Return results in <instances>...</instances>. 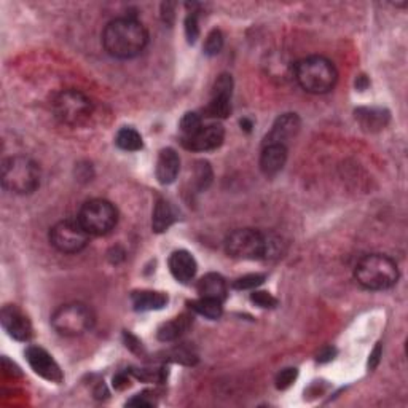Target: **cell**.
Returning <instances> with one entry per match:
<instances>
[{"label": "cell", "instance_id": "6da1fadb", "mask_svg": "<svg viewBox=\"0 0 408 408\" xmlns=\"http://www.w3.org/2000/svg\"><path fill=\"white\" fill-rule=\"evenodd\" d=\"M148 43L146 26L134 18H118L110 21L103 33V45L117 59H131L139 56Z\"/></svg>", "mask_w": 408, "mask_h": 408}, {"label": "cell", "instance_id": "7a4b0ae2", "mask_svg": "<svg viewBox=\"0 0 408 408\" xmlns=\"http://www.w3.org/2000/svg\"><path fill=\"white\" fill-rule=\"evenodd\" d=\"M295 80L305 91L313 94H324L334 90L338 80V72L334 62L324 56H310L297 62Z\"/></svg>", "mask_w": 408, "mask_h": 408}, {"label": "cell", "instance_id": "3957f363", "mask_svg": "<svg viewBox=\"0 0 408 408\" xmlns=\"http://www.w3.org/2000/svg\"><path fill=\"white\" fill-rule=\"evenodd\" d=\"M356 281L368 291H386L399 279V269L395 262L386 255H366L356 265Z\"/></svg>", "mask_w": 408, "mask_h": 408}, {"label": "cell", "instance_id": "277c9868", "mask_svg": "<svg viewBox=\"0 0 408 408\" xmlns=\"http://www.w3.org/2000/svg\"><path fill=\"white\" fill-rule=\"evenodd\" d=\"M2 185L16 194H29L37 190L40 184V168L34 160L18 155L2 163Z\"/></svg>", "mask_w": 408, "mask_h": 408}, {"label": "cell", "instance_id": "5b68a950", "mask_svg": "<svg viewBox=\"0 0 408 408\" xmlns=\"http://www.w3.org/2000/svg\"><path fill=\"white\" fill-rule=\"evenodd\" d=\"M272 240L262 235L260 231L241 228L235 230L225 240L227 254L240 260H260L272 254Z\"/></svg>", "mask_w": 408, "mask_h": 408}, {"label": "cell", "instance_id": "8992f818", "mask_svg": "<svg viewBox=\"0 0 408 408\" xmlns=\"http://www.w3.org/2000/svg\"><path fill=\"white\" fill-rule=\"evenodd\" d=\"M78 222L93 236H104L115 228L118 211L107 199H90L81 206Z\"/></svg>", "mask_w": 408, "mask_h": 408}, {"label": "cell", "instance_id": "52a82bcc", "mask_svg": "<svg viewBox=\"0 0 408 408\" xmlns=\"http://www.w3.org/2000/svg\"><path fill=\"white\" fill-rule=\"evenodd\" d=\"M52 325L62 337H80L93 329L94 315L83 303H67L53 313Z\"/></svg>", "mask_w": 408, "mask_h": 408}, {"label": "cell", "instance_id": "ba28073f", "mask_svg": "<svg viewBox=\"0 0 408 408\" xmlns=\"http://www.w3.org/2000/svg\"><path fill=\"white\" fill-rule=\"evenodd\" d=\"M54 117L69 127H80L93 114V103L86 94L77 90H66L53 100Z\"/></svg>", "mask_w": 408, "mask_h": 408}, {"label": "cell", "instance_id": "9c48e42d", "mask_svg": "<svg viewBox=\"0 0 408 408\" xmlns=\"http://www.w3.org/2000/svg\"><path fill=\"white\" fill-rule=\"evenodd\" d=\"M90 233L78 222V218H67L53 225L49 230V243L52 246L62 254H77L81 252L90 241Z\"/></svg>", "mask_w": 408, "mask_h": 408}, {"label": "cell", "instance_id": "30bf717a", "mask_svg": "<svg viewBox=\"0 0 408 408\" xmlns=\"http://www.w3.org/2000/svg\"><path fill=\"white\" fill-rule=\"evenodd\" d=\"M225 139V129L222 124L212 123L208 127H201L193 136L182 139L184 147L193 152H209V150H216L223 144Z\"/></svg>", "mask_w": 408, "mask_h": 408}, {"label": "cell", "instance_id": "8fae6325", "mask_svg": "<svg viewBox=\"0 0 408 408\" xmlns=\"http://www.w3.org/2000/svg\"><path fill=\"white\" fill-rule=\"evenodd\" d=\"M26 359L29 362L30 368L34 372L52 383H61L64 375H62L58 362L53 359V356L47 353L45 349L40 346H29L26 349Z\"/></svg>", "mask_w": 408, "mask_h": 408}, {"label": "cell", "instance_id": "7c38bea8", "mask_svg": "<svg viewBox=\"0 0 408 408\" xmlns=\"http://www.w3.org/2000/svg\"><path fill=\"white\" fill-rule=\"evenodd\" d=\"M0 321H2L5 332L15 340L29 342L33 338V325H30L28 316L18 306H4L2 313H0Z\"/></svg>", "mask_w": 408, "mask_h": 408}, {"label": "cell", "instance_id": "4fadbf2b", "mask_svg": "<svg viewBox=\"0 0 408 408\" xmlns=\"http://www.w3.org/2000/svg\"><path fill=\"white\" fill-rule=\"evenodd\" d=\"M300 131V118L295 114H284L281 115L278 120L274 122L273 128L265 137L263 146L268 144H279V146H286L287 142L292 141Z\"/></svg>", "mask_w": 408, "mask_h": 408}, {"label": "cell", "instance_id": "5bb4252c", "mask_svg": "<svg viewBox=\"0 0 408 408\" xmlns=\"http://www.w3.org/2000/svg\"><path fill=\"white\" fill-rule=\"evenodd\" d=\"M169 269H171V274L175 279L182 284H188L197 274V260L194 257L188 252V250H174L168 260Z\"/></svg>", "mask_w": 408, "mask_h": 408}, {"label": "cell", "instance_id": "9a60e30c", "mask_svg": "<svg viewBox=\"0 0 408 408\" xmlns=\"http://www.w3.org/2000/svg\"><path fill=\"white\" fill-rule=\"evenodd\" d=\"M287 161V147L279 146V144H268L263 146L260 155V169L262 173L273 177L278 173L282 171Z\"/></svg>", "mask_w": 408, "mask_h": 408}, {"label": "cell", "instance_id": "2e32d148", "mask_svg": "<svg viewBox=\"0 0 408 408\" xmlns=\"http://www.w3.org/2000/svg\"><path fill=\"white\" fill-rule=\"evenodd\" d=\"M180 171V158L174 148H163L158 155V161H156V179L160 184L169 185L177 179V174Z\"/></svg>", "mask_w": 408, "mask_h": 408}, {"label": "cell", "instance_id": "e0dca14e", "mask_svg": "<svg viewBox=\"0 0 408 408\" xmlns=\"http://www.w3.org/2000/svg\"><path fill=\"white\" fill-rule=\"evenodd\" d=\"M198 293L204 298L223 301L227 298V282L217 273H208L198 282Z\"/></svg>", "mask_w": 408, "mask_h": 408}, {"label": "cell", "instance_id": "ac0fdd59", "mask_svg": "<svg viewBox=\"0 0 408 408\" xmlns=\"http://www.w3.org/2000/svg\"><path fill=\"white\" fill-rule=\"evenodd\" d=\"M131 301L136 311H153L165 308L168 295L156 291H137L131 295Z\"/></svg>", "mask_w": 408, "mask_h": 408}, {"label": "cell", "instance_id": "d6986e66", "mask_svg": "<svg viewBox=\"0 0 408 408\" xmlns=\"http://www.w3.org/2000/svg\"><path fill=\"white\" fill-rule=\"evenodd\" d=\"M175 221L174 211L169 204V201L165 198H160L156 201L155 209H153V216H152V230L155 233H165L168 228L171 227Z\"/></svg>", "mask_w": 408, "mask_h": 408}, {"label": "cell", "instance_id": "ffe728a7", "mask_svg": "<svg viewBox=\"0 0 408 408\" xmlns=\"http://www.w3.org/2000/svg\"><path fill=\"white\" fill-rule=\"evenodd\" d=\"M231 112V96H223V94H212L211 103L206 107L204 114L209 118H227Z\"/></svg>", "mask_w": 408, "mask_h": 408}, {"label": "cell", "instance_id": "44dd1931", "mask_svg": "<svg viewBox=\"0 0 408 408\" xmlns=\"http://www.w3.org/2000/svg\"><path fill=\"white\" fill-rule=\"evenodd\" d=\"M117 146L127 152H137L144 147L142 136L133 128H122L115 137Z\"/></svg>", "mask_w": 408, "mask_h": 408}, {"label": "cell", "instance_id": "7402d4cb", "mask_svg": "<svg viewBox=\"0 0 408 408\" xmlns=\"http://www.w3.org/2000/svg\"><path fill=\"white\" fill-rule=\"evenodd\" d=\"M356 118H359L363 128L373 129V128H383L387 122V112H383L378 109H359L356 110Z\"/></svg>", "mask_w": 408, "mask_h": 408}, {"label": "cell", "instance_id": "603a6c76", "mask_svg": "<svg viewBox=\"0 0 408 408\" xmlns=\"http://www.w3.org/2000/svg\"><path fill=\"white\" fill-rule=\"evenodd\" d=\"M192 310L197 311L199 316H204L208 319H218L222 316V311H223L222 301L204 298V297L192 301Z\"/></svg>", "mask_w": 408, "mask_h": 408}, {"label": "cell", "instance_id": "cb8c5ba5", "mask_svg": "<svg viewBox=\"0 0 408 408\" xmlns=\"http://www.w3.org/2000/svg\"><path fill=\"white\" fill-rule=\"evenodd\" d=\"M187 317H177L174 321L165 322L158 329V338L161 342H173L184 334L187 329Z\"/></svg>", "mask_w": 408, "mask_h": 408}, {"label": "cell", "instance_id": "d4e9b609", "mask_svg": "<svg viewBox=\"0 0 408 408\" xmlns=\"http://www.w3.org/2000/svg\"><path fill=\"white\" fill-rule=\"evenodd\" d=\"M201 127H203V123H201L199 115L193 114V112H190V114H185L184 118L180 120V131H182V136H184L182 139H187V137L193 136Z\"/></svg>", "mask_w": 408, "mask_h": 408}, {"label": "cell", "instance_id": "484cf974", "mask_svg": "<svg viewBox=\"0 0 408 408\" xmlns=\"http://www.w3.org/2000/svg\"><path fill=\"white\" fill-rule=\"evenodd\" d=\"M223 48V35L218 29H212L208 39L204 42V53L208 56H216Z\"/></svg>", "mask_w": 408, "mask_h": 408}, {"label": "cell", "instance_id": "4316f807", "mask_svg": "<svg viewBox=\"0 0 408 408\" xmlns=\"http://www.w3.org/2000/svg\"><path fill=\"white\" fill-rule=\"evenodd\" d=\"M194 179H197V185L199 190H206L209 187L212 180V169L209 166V163L199 161L194 169Z\"/></svg>", "mask_w": 408, "mask_h": 408}, {"label": "cell", "instance_id": "83f0119b", "mask_svg": "<svg viewBox=\"0 0 408 408\" xmlns=\"http://www.w3.org/2000/svg\"><path fill=\"white\" fill-rule=\"evenodd\" d=\"M263 281H265L263 274H246L243 278H238L233 282V287L238 288V291H249V288H255L263 284Z\"/></svg>", "mask_w": 408, "mask_h": 408}, {"label": "cell", "instance_id": "f1b7e54d", "mask_svg": "<svg viewBox=\"0 0 408 408\" xmlns=\"http://www.w3.org/2000/svg\"><path fill=\"white\" fill-rule=\"evenodd\" d=\"M233 93V78L228 74H222L221 77L216 80L214 88H212V94H223V96H231Z\"/></svg>", "mask_w": 408, "mask_h": 408}, {"label": "cell", "instance_id": "f546056e", "mask_svg": "<svg viewBox=\"0 0 408 408\" xmlns=\"http://www.w3.org/2000/svg\"><path fill=\"white\" fill-rule=\"evenodd\" d=\"M185 35L188 43H194L198 40L199 37V26H198V15L192 11L188 13L187 20H185Z\"/></svg>", "mask_w": 408, "mask_h": 408}, {"label": "cell", "instance_id": "4dcf8cb0", "mask_svg": "<svg viewBox=\"0 0 408 408\" xmlns=\"http://www.w3.org/2000/svg\"><path fill=\"white\" fill-rule=\"evenodd\" d=\"M250 300H252L257 306H260V308H274V306L278 305V300H276L272 293L262 291L250 295Z\"/></svg>", "mask_w": 408, "mask_h": 408}, {"label": "cell", "instance_id": "1f68e13d", "mask_svg": "<svg viewBox=\"0 0 408 408\" xmlns=\"http://www.w3.org/2000/svg\"><path fill=\"white\" fill-rule=\"evenodd\" d=\"M297 375H298L297 368L281 370L278 378H276V386H278V389H287L295 380H297Z\"/></svg>", "mask_w": 408, "mask_h": 408}, {"label": "cell", "instance_id": "d6a6232c", "mask_svg": "<svg viewBox=\"0 0 408 408\" xmlns=\"http://www.w3.org/2000/svg\"><path fill=\"white\" fill-rule=\"evenodd\" d=\"M127 405L129 407H152L153 400L146 399V394H137L133 399H129L127 402Z\"/></svg>", "mask_w": 408, "mask_h": 408}, {"label": "cell", "instance_id": "836d02e7", "mask_svg": "<svg viewBox=\"0 0 408 408\" xmlns=\"http://www.w3.org/2000/svg\"><path fill=\"white\" fill-rule=\"evenodd\" d=\"M380 357H381V344L378 343L375 346V349L372 351V354H370V359H368V367L370 370H373L376 366L380 363Z\"/></svg>", "mask_w": 408, "mask_h": 408}, {"label": "cell", "instance_id": "e575fe53", "mask_svg": "<svg viewBox=\"0 0 408 408\" xmlns=\"http://www.w3.org/2000/svg\"><path fill=\"white\" fill-rule=\"evenodd\" d=\"M334 354H335V349L327 348V349H325V351H322L321 354H319L317 361H321V362H327V361H332V359H334Z\"/></svg>", "mask_w": 408, "mask_h": 408}, {"label": "cell", "instance_id": "d590c367", "mask_svg": "<svg viewBox=\"0 0 408 408\" xmlns=\"http://www.w3.org/2000/svg\"><path fill=\"white\" fill-rule=\"evenodd\" d=\"M114 386L117 389H123V387H127L128 386V378L124 375H118L114 378Z\"/></svg>", "mask_w": 408, "mask_h": 408}]
</instances>
